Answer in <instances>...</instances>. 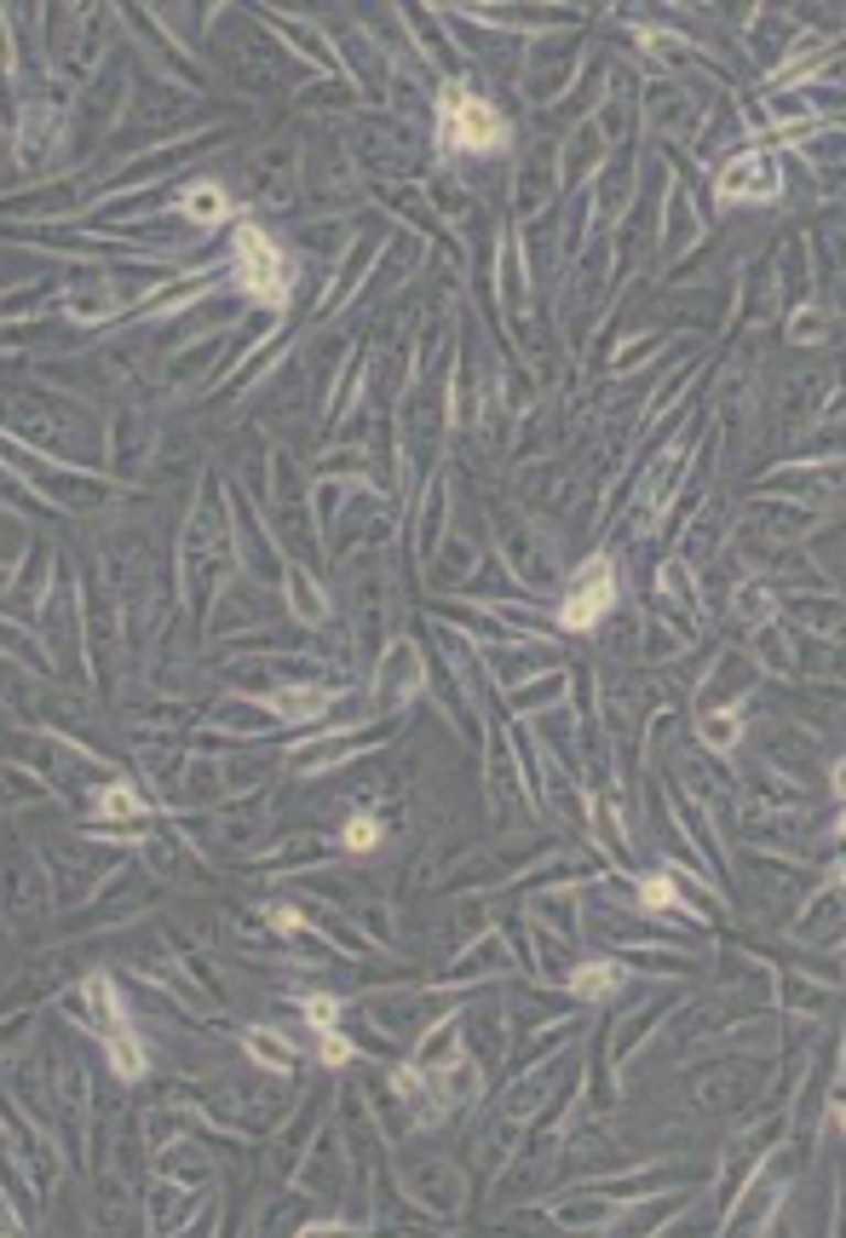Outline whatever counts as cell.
Instances as JSON below:
<instances>
[{
  "mask_svg": "<svg viewBox=\"0 0 846 1238\" xmlns=\"http://www.w3.org/2000/svg\"><path fill=\"white\" fill-rule=\"evenodd\" d=\"M507 121L484 105V98L460 93V87H444L438 98V144L444 150H460V156H490V150H507Z\"/></svg>",
  "mask_w": 846,
  "mask_h": 1238,
  "instance_id": "6da1fadb",
  "label": "cell"
},
{
  "mask_svg": "<svg viewBox=\"0 0 846 1238\" xmlns=\"http://www.w3.org/2000/svg\"><path fill=\"white\" fill-rule=\"evenodd\" d=\"M237 289L265 312L289 306V254H282L260 225H237Z\"/></svg>",
  "mask_w": 846,
  "mask_h": 1238,
  "instance_id": "7a4b0ae2",
  "label": "cell"
},
{
  "mask_svg": "<svg viewBox=\"0 0 846 1238\" xmlns=\"http://www.w3.org/2000/svg\"><path fill=\"white\" fill-rule=\"evenodd\" d=\"M87 1008H93L98 1031H105V1054H110L116 1077H139L144 1072V1049L133 1038V1020H127V1002H121V991H116L110 974H93L87 979Z\"/></svg>",
  "mask_w": 846,
  "mask_h": 1238,
  "instance_id": "3957f363",
  "label": "cell"
},
{
  "mask_svg": "<svg viewBox=\"0 0 846 1238\" xmlns=\"http://www.w3.org/2000/svg\"><path fill=\"white\" fill-rule=\"evenodd\" d=\"M610 605H617V571H610V560H587L576 571L571 594L558 599V622L571 628V634H582V628H594Z\"/></svg>",
  "mask_w": 846,
  "mask_h": 1238,
  "instance_id": "277c9868",
  "label": "cell"
},
{
  "mask_svg": "<svg viewBox=\"0 0 846 1238\" xmlns=\"http://www.w3.org/2000/svg\"><path fill=\"white\" fill-rule=\"evenodd\" d=\"M783 191V180H778V167L766 162V156H742V162H731L726 173H720V196H755V202H772Z\"/></svg>",
  "mask_w": 846,
  "mask_h": 1238,
  "instance_id": "5b68a950",
  "label": "cell"
},
{
  "mask_svg": "<svg viewBox=\"0 0 846 1238\" xmlns=\"http://www.w3.org/2000/svg\"><path fill=\"white\" fill-rule=\"evenodd\" d=\"M178 208H185V219H196V225H219V219L230 214V196H225V185H214V180H196V185H185Z\"/></svg>",
  "mask_w": 846,
  "mask_h": 1238,
  "instance_id": "8992f818",
  "label": "cell"
},
{
  "mask_svg": "<svg viewBox=\"0 0 846 1238\" xmlns=\"http://www.w3.org/2000/svg\"><path fill=\"white\" fill-rule=\"evenodd\" d=\"M628 985V968L622 963H582L576 974H571V991L576 997H587V1002H599V997H610V991H622Z\"/></svg>",
  "mask_w": 846,
  "mask_h": 1238,
  "instance_id": "52a82bcc",
  "label": "cell"
},
{
  "mask_svg": "<svg viewBox=\"0 0 846 1238\" xmlns=\"http://www.w3.org/2000/svg\"><path fill=\"white\" fill-rule=\"evenodd\" d=\"M139 813H144V801H139V790H127V783H110L93 806V818H139Z\"/></svg>",
  "mask_w": 846,
  "mask_h": 1238,
  "instance_id": "ba28073f",
  "label": "cell"
},
{
  "mask_svg": "<svg viewBox=\"0 0 846 1238\" xmlns=\"http://www.w3.org/2000/svg\"><path fill=\"white\" fill-rule=\"evenodd\" d=\"M639 904H646V911H674V904H680L674 876H646V881H639Z\"/></svg>",
  "mask_w": 846,
  "mask_h": 1238,
  "instance_id": "9c48e42d",
  "label": "cell"
},
{
  "mask_svg": "<svg viewBox=\"0 0 846 1238\" xmlns=\"http://www.w3.org/2000/svg\"><path fill=\"white\" fill-rule=\"evenodd\" d=\"M340 841H346L351 853H369V847H380V818H369V813H357V818H346V829H340Z\"/></svg>",
  "mask_w": 846,
  "mask_h": 1238,
  "instance_id": "30bf717a",
  "label": "cell"
},
{
  "mask_svg": "<svg viewBox=\"0 0 846 1238\" xmlns=\"http://www.w3.org/2000/svg\"><path fill=\"white\" fill-rule=\"evenodd\" d=\"M317 1054H323V1066H346V1060H351V1043L340 1038L335 1025H317Z\"/></svg>",
  "mask_w": 846,
  "mask_h": 1238,
  "instance_id": "8fae6325",
  "label": "cell"
},
{
  "mask_svg": "<svg viewBox=\"0 0 846 1238\" xmlns=\"http://www.w3.org/2000/svg\"><path fill=\"white\" fill-rule=\"evenodd\" d=\"M305 1020H312V1025H335L340 1020V997H312V1002H305Z\"/></svg>",
  "mask_w": 846,
  "mask_h": 1238,
  "instance_id": "7c38bea8",
  "label": "cell"
},
{
  "mask_svg": "<svg viewBox=\"0 0 846 1238\" xmlns=\"http://www.w3.org/2000/svg\"><path fill=\"white\" fill-rule=\"evenodd\" d=\"M248 1049L260 1054V1060H271V1066H289V1049H282V1043L271 1049V1043H265V1031H248Z\"/></svg>",
  "mask_w": 846,
  "mask_h": 1238,
  "instance_id": "4fadbf2b",
  "label": "cell"
},
{
  "mask_svg": "<svg viewBox=\"0 0 846 1238\" xmlns=\"http://www.w3.org/2000/svg\"><path fill=\"white\" fill-rule=\"evenodd\" d=\"M323 703H328L323 692H282L276 709H323Z\"/></svg>",
  "mask_w": 846,
  "mask_h": 1238,
  "instance_id": "5bb4252c",
  "label": "cell"
},
{
  "mask_svg": "<svg viewBox=\"0 0 846 1238\" xmlns=\"http://www.w3.org/2000/svg\"><path fill=\"white\" fill-rule=\"evenodd\" d=\"M703 738H708V743H731L737 726H731V720H703Z\"/></svg>",
  "mask_w": 846,
  "mask_h": 1238,
  "instance_id": "9a60e30c",
  "label": "cell"
},
{
  "mask_svg": "<svg viewBox=\"0 0 846 1238\" xmlns=\"http://www.w3.org/2000/svg\"><path fill=\"white\" fill-rule=\"evenodd\" d=\"M271 927H276V933H294V927H300V911H271Z\"/></svg>",
  "mask_w": 846,
  "mask_h": 1238,
  "instance_id": "2e32d148",
  "label": "cell"
}]
</instances>
